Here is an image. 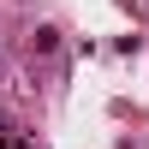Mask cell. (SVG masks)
Here are the masks:
<instances>
[{
    "label": "cell",
    "instance_id": "obj_1",
    "mask_svg": "<svg viewBox=\"0 0 149 149\" xmlns=\"http://www.w3.org/2000/svg\"><path fill=\"white\" fill-rule=\"evenodd\" d=\"M0 125H6V119H0Z\"/></svg>",
    "mask_w": 149,
    "mask_h": 149
}]
</instances>
